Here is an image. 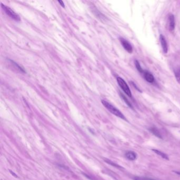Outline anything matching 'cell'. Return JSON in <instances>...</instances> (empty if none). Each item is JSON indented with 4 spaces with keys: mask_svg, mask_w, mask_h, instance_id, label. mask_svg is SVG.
<instances>
[{
    "mask_svg": "<svg viewBox=\"0 0 180 180\" xmlns=\"http://www.w3.org/2000/svg\"><path fill=\"white\" fill-rule=\"evenodd\" d=\"M102 102L103 105L105 106V107H106L111 113L114 114V115L116 116L117 117L121 118L123 119L126 120V118L121 111L118 110L117 108H116L115 107H114L113 105H111L110 103H108V102H107L106 100H103L102 101Z\"/></svg>",
    "mask_w": 180,
    "mask_h": 180,
    "instance_id": "6da1fadb",
    "label": "cell"
},
{
    "mask_svg": "<svg viewBox=\"0 0 180 180\" xmlns=\"http://www.w3.org/2000/svg\"><path fill=\"white\" fill-rule=\"evenodd\" d=\"M1 7L3 9L5 13L9 16L11 18L15 20L16 21H20V18L18 15H17L15 11H13L10 7H8L7 6L4 5L3 4H1Z\"/></svg>",
    "mask_w": 180,
    "mask_h": 180,
    "instance_id": "7a4b0ae2",
    "label": "cell"
},
{
    "mask_svg": "<svg viewBox=\"0 0 180 180\" xmlns=\"http://www.w3.org/2000/svg\"><path fill=\"white\" fill-rule=\"evenodd\" d=\"M117 81L118 84L120 87L122 89V90L124 91L125 94L128 96L129 97H132V92L129 88V86L127 84V83L125 82V80L121 77L117 78Z\"/></svg>",
    "mask_w": 180,
    "mask_h": 180,
    "instance_id": "3957f363",
    "label": "cell"
},
{
    "mask_svg": "<svg viewBox=\"0 0 180 180\" xmlns=\"http://www.w3.org/2000/svg\"><path fill=\"white\" fill-rule=\"evenodd\" d=\"M120 41L123 48L129 53H132L133 52V47L132 45L128 41L125 40L123 38H120Z\"/></svg>",
    "mask_w": 180,
    "mask_h": 180,
    "instance_id": "277c9868",
    "label": "cell"
},
{
    "mask_svg": "<svg viewBox=\"0 0 180 180\" xmlns=\"http://www.w3.org/2000/svg\"><path fill=\"white\" fill-rule=\"evenodd\" d=\"M160 41L161 44L163 51L164 52V53H166L168 51V45H167V43L166 40L165 38L163 35L161 34L160 36Z\"/></svg>",
    "mask_w": 180,
    "mask_h": 180,
    "instance_id": "5b68a950",
    "label": "cell"
},
{
    "mask_svg": "<svg viewBox=\"0 0 180 180\" xmlns=\"http://www.w3.org/2000/svg\"><path fill=\"white\" fill-rule=\"evenodd\" d=\"M175 18L174 16L172 14H170L168 18V27L171 31H173L175 29Z\"/></svg>",
    "mask_w": 180,
    "mask_h": 180,
    "instance_id": "8992f818",
    "label": "cell"
},
{
    "mask_svg": "<svg viewBox=\"0 0 180 180\" xmlns=\"http://www.w3.org/2000/svg\"><path fill=\"white\" fill-rule=\"evenodd\" d=\"M143 74L144 77L147 82L150 83H153L154 82V77L152 74L148 71H145L143 73Z\"/></svg>",
    "mask_w": 180,
    "mask_h": 180,
    "instance_id": "52a82bcc",
    "label": "cell"
},
{
    "mask_svg": "<svg viewBox=\"0 0 180 180\" xmlns=\"http://www.w3.org/2000/svg\"><path fill=\"white\" fill-rule=\"evenodd\" d=\"M125 156L129 160L133 161L136 159L137 155L136 153L133 151H128L126 153Z\"/></svg>",
    "mask_w": 180,
    "mask_h": 180,
    "instance_id": "ba28073f",
    "label": "cell"
},
{
    "mask_svg": "<svg viewBox=\"0 0 180 180\" xmlns=\"http://www.w3.org/2000/svg\"><path fill=\"white\" fill-rule=\"evenodd\" d=\"M150 131L156 137H158V138H162V135L158 129H156L155 127H152L151 129H150Z\"/></svg>",
    "mask_w": 180,
    "mask_h": 180,
    "instance_id": "9c48e42d",
    "label": "cell"
},
{
    "mask_svg": "<svg viewBox=\"0 0 180 180\" xmlns=\"http://www.w3.org/2000/svg\"><path fill=\"white\" fill-rule=\"evenodd\" d=\"M153 150V151H154L156 154H157L158 155H160V156H161L162 158H164L165 160H169V158L168 156L166 154H165L164 153L162 152L161 151L158 150Z\"/></svg>",
    "mask_w": 180,
    "mask_h": 180,
    "instance_id": "30bf717a",
    "label": "cell"
},
{
    "mask_svg": "<svg viewBox=\"0 0 180 180\" xmlns=\"http://www.w3.org/2000/svg\"><path fill=\"white\" fill-rule=\"evenodd\" d=\"M174 75L177 81L180 84V68H176L174 70Z\"/></svg>",
    "mask_w": 180,
    "mask_h": 180,
    "instance_id": "8fae6325",
    "label": "cell"
},
{
    "mask_svg": "<svg viewBox=\"0 0 180 180\" xmlns=\"http://www.w3.org/2000/svg\"><path fill=\"white\" fill-rule=\"evenodd\" d=\"M135 66H136V69L138 70V71L140 72V73H143V74L144 71L143 70V69L142 68V67L140 66V63L138 62V61L137 60H135Z\"/></svg>",
    "mask_w": 180,
    "mask_h": 180,
    "instance_id": "7c38bea8",
    "label": "cell"
},
{
    "mask_svg": "<svg viewBox=\"0 0 180 180\" xmlns=\"http://www.w3.org/2000/svg\"><path fill=\"white\" fill-rule=\"evenodd\" d=\"M121 98H122V99L124 100V101L125 102V103L129 106V107H131V108H133L132 105V104H131V103L129 102V100H128V99H127L126 98V97H125V96L123 94H121Z\"/></svg>",
    "mask_w": 180,
    "mask_h": 180,
    "instance_id": "4fadbf2b",
    "label": "cell"
},
{
    "mask_svg": "<svg viewBox=\"0 0 180 180\" xmlns=\"http://www.w3.org/2000/svg\"><path fill=\"white\" fill-rule=\"evenodd\" d=\"M134 180H150V179H147L145 178H141L140 177H134Z\"/></svg>",
    "mask_w": 180,
    "mask_h": 180,
    "instance_id": "5bb4252c",
    "label": "cell"
},
{
    "mask_svg": "<svg viewBox=\"0 0 180 180\" xmlns=\"http://www.w3.org/2000/svg\"><path fill=\"white\" fill-rule=\"evenodd\" d=\"M58 2H59V3L60 4V5H61L63 7H65V5H64V3L63 2V1H58Z\"/></svg>",
    "mask_w": 180,
    "mask_h": 180,
    "instance_id": "9a60e30c",
    "label": "cell"
},
{
    "mask_svg": "<svg viewBox=\"0 0 180 180\" xmlns=\"http://www.w3.org/2000/svg\"><path fill=\"white\" fill-rule=\"evenodd\" d=\"M175 172V173H177V174H178V175H180V172Z\"/></svg>",
    "mask_w": 180,
    "mask_h": 180,
    "instance_id": "2e32d148",
    "label": "cell"
}]
</instances>
